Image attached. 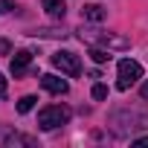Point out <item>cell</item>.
Returning a JSON list of instances; mask_svg holds the SVG:
<instances>
[{
    "mask_svg": "<svg viewBox=\"0 0 148 148\" xmlns=\"http://www.w3.org/2000/svg\"><path fill=\"white\" fill-rule=\"evenodd\" d=\"M142 79V67L136 64V61H131V58H125V61H119V82H116V87L119 90H128L131 84H136Z\"/></svg>",
    "mask_w": 148,
    "mask_h": 148,
    "instance_id": "3957f363",
    "label": "cell"
},
{
    "mask_svg": "<svg viewBox=\"0 0 148 148\" xmlns=\"http://www.w3.org/2000/svg\"><path fill=\"white\" fill-rule=\"evenodd\" d=\"M0 96H6V79L0 76Z\"/></svg>",
    "mask_w": 148,
    "mask_h": 148,
    "instance_id": "5bb4252c",
    "label": "cell"
},
{
    "mask_svg": "<svg viewBox=\"0 0 148 148\" xmlns=\"http://www.w3.org/2000/svg\"><path fill=\"white\" fill-rule=\"evenodd\" d=\"M9 49H12V44H9V41H3V38H0V55H9Z\"/></svg>",
    "mask_w": 148,
    "mask_h": 148,
    "instance_id": "7c38bea8",
    "label": "cell"
},
{
    "mask_svg": "<svg viewBox=\"0 0 148 148\" xmlns=\"http://www.w3.org/2000/svg\"><path fill=\"white\" fill-rule=\"evenodd\" d=\"M52 64H55L61 73L73 76V79L82 73V61H79V55H73V52H55V55H52Z\"/></svg>",
    "mask_w": 148,
    "mask_h": 148,
    "instance_id": "277c9868",
    "label": "cell"
},
{
    "mask_svg": "<svg viewBox=\"0 0 148 148\" xmlns=\"http://www.w3.org/2000/svg\"><path fill=\"white\" fill-rule=\"evenodd\" d=\"M44 3V9H47V15L49 18H64V12H67V6H64V0H41Z\"/></svg>",
    "mask_w": 148,
    "mask_h": 148,
    "instance_id": "ba28073f",
    "label": "cell"
},
{
    "mask_svg": "<svg viewBox=\"0 0 148 148\" xmlns=\"http://www.w3.org/2000/svg\"><path fill=\"white\" fill-rule=\"evenodd\" d=\"M139 93H142V99H148V82L142 84V90H139Z\"/></svg>",
    "mask_w": 148,
    "mask_h": 148,
    "instance_id": "9a60e30c",
    "label": "cell"
},
{
    "mask_svg": "<svg viewBox=\"0 0 148 148\" xmlns=\"http://www.w3.org/2000/svg\"><path fill=\"white\" fill-rule=\"evenodd\" d=\"M136 145H148V136H142V139H136Z\"/></svg>",
    "mask_w": 148,
    "mask_h": 148,
    "instance_id": "2e32d148",
    "label": "cell"
},
{
    "mask_svg": "<svg viewBox=\"0 0 148 148\" xmlns=\"http://www.w3.org/2000/svg\"><path fill=\"white\" fill-rule=\"evenodd\" d=\"M82 18H87V21H96V23H99V21H105V18H108V9H105V6H99V3H87V6L82 9Z\"/></svg>",
    "mask_w": 148,
    "mask_h": 148,
    "instance_id": "52a82bcc",
    "label": "cell"
},
{
    "mask_svg": "<svg viewBox=\"0 0 148 148\" xmlns=\"http://www.w3.org/2000/svg\"><path fill=\"white\" fill-rule=\"evenodd\" d=\"M90 58H93L96 64H105V61H110V52L102 49V47H93V49H90Z\"/></svg>",
    "mask_w": 148,
    "mask_h": 148,
    "instance_id": "9c48e42d",
    "label": "cell"
},
{
    "mask_svg": "<svg viewBox=\"0 0 148 148\" xmlns=\"http://www.w3.org/2000/svg\"><path fill=\"white\" fill-rule=\"evenodd\" d=\"M41 84H44V90H49V93H55V96L67 93V82H64V79H58V76H52V73L41 76Z\"/></svg>",
    "mask_w": 148,
    "mask_h": 148,
    "instance_id": "8992f818",
    "label": "cell"
},
{
    "mask_svg": "<svg viewBox=\"0 0 148 148\" xmlns=\"http://www.w3.org/2000/svg\"><path fill=\"white\" fill-rule=\"evenodd\" d=\"M67 122H70V110H67L64 105H49V108H44V110L38 113V125H41L44 131H52V128L67 125Z\"/></svg>",
    "mask_w": 148,
    "mask_h": 148,
    "instance_id": "7a4b0ae2",
    "label": "cell"
},
{
    "mask_svg": "<svg viewBox=\"0 0 148 148\" xmlns=\"http://www.w3.org/2000/svg\"><path fill=\"white\" fill-rule=\"evenodd\" d=\"M29 64H32V52H29V49L15 52V58H12V76H15V79L23 76V73L29 70Z\"/></svg>",
    "mask_w": 148,
    "mask_h": 148,
    "instance_id": "5b68a950",
    "label": "cell"
},
{
    "mask_svg": "<svg viewBox=\"0 0 148 148\" xmlns=\"http://www.w3.org/2000/svg\"><path fill=\"white\" fill-rule=\"evenodd\" d=\"M82 41H87L93 47H102V49H125L128 47L125 38L110 35V32H102V29H82Z\"/></svg>",
    "mask_w": 148,
    "mask_h": 148,
    "instance_id": "6da1fadb",
    "label": "cell"
},
{
    "mask_svg": "<svg viewBox=\"0 0 148 148\" xmlns=\"http://www.w3.org/2000/svg\"><path fill=\"white\" fill-rule=\"evenodd\" d=\"M35 102H38L35 96H23V99L18 102V113H29V110L35 108Z\"/></svg>",
    "mask_w": 148,
    "mask_h": 148,
    "instance_id": "30bf717a",
    "label": "cell"
},
{
    "mask_svg": "<svg viewBox=\"0 0 148 148\" xmlns=\"http://www.w3.org/2000/svg\"><path fill=\"white\" fill-rule=\"evenodd\" d=\"M105 96H108V87L105 84H96L93 87V99H105Z\"/></svg>",
    "mask_w": 148,
    "mask_h": 148,
    "instance_id": "8fae6325",
    "label": "cell"
},
{
    "mask_svg": "<svg viewBox=\"0 0 148 148\" xmlns=\"http://www.w3.org/2000/svg\"><path fill=\"white\" fill-rule=\"evenodd\" d=\"M12 6H15V0H0V9H3V12H9Z\"/></svg>",
    "mask_w": 148,
    "mask_h": 148,
    "instance_id": "4fadbf2b",
    "label": "cell"
}]
</instances>
